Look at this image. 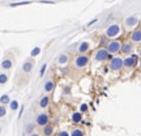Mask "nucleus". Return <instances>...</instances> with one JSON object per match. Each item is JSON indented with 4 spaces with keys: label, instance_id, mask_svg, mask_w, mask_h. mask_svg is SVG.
<instances>
[{
    "label": "nucleus",
    "instance_id": "obj_15",
    "mask_svg": "<svg viewBox=\"0 0 141 136\" xmlns=\"http://www.w3.org/2000/svg\"><path fill=\"white\" fill-rule=\"evenodd\" d=\"M54 89H55V81H54V80H47V81L44 82L43 90H44L46 93H51Z\"/></svg>",
    "mask_w": 141,
    "mask_h": 136
},
{
    "label": "nucleus",
    "instance_id": "obj_21",
    "mask_svg": "<svg viewBox=\"0 0 141 136\" xmlns=\"http://www.w3.org/2000/svg\"><path fill=\"white\" fill-rule=\"evenodd\" d=\"M70 136H85V135H84V131H82L81 128L76 127V128H73V130L70 131Z\"/></svg>",
    "mask_w": 141,
    "mask_h": 136
},
{
    "label": "nucleus",
    "instance_id": "obj_22",
    "mask_svg": "<svg viewBox=\"0 0 141 136\" xmlns=\"http://www.w3.org/2000/svg\"><path fill=\"white\" fill-rule=\"evenodd\" d=\"M67 62H68V55H67V54L59 55V59H58V63H59V64H66Z\"/></svg>",
    "mask_w": 141,
    "mask_h": 136
},
{
    "label": "nucleus",
    "instance_id": "obj_14",
    "mask_svg": "<svg viewBox=\"0 0 141 136\" xmlns=\"http://www.w3.org/2000/svg\"><path fill=\"white\" fill-rule=\"evenodd\" d=\"M50 102H51L50 96H47V94H46V96H43V97L39 100V103H38V105H39V107H41V109H47V107L50 106Z\"/></svg>",
    "mask_w": 141,
    "mask_h": 136
},
{
    "label": "nucleus",
    "instance_id": "obj_4",
    "mask_svg": "<svg viewBox=\"0 0 141 136\" xmlns=\"http://www.w3.org/2000/svg\"><path fill=\"white\" fill-rule=\"evenodd\" d=\"M122 34V26L118 24V22H114V24H110L107 28H106L105 35L108 39H115L116 37H119Z\"/></svg>",
    "mask_w": 141,
    "mask_h": 136
},
{
    "label": "nucleus",
    "instance_id": "obj_36",
    "mask_svg": "<svg viewBox=\"0 0 141 136\" xmlns=\"http://www.w3.org/2000/svg\"><path fill=\"white\" fill-rule=\"evenodd\" d=\"M22 136H26V134H24V135H22Z\"/></svg>",
    "mask_w": 141,
    "mask_h": 136
},
{
    "label": "nucleus",
    "instance_id": "obj_16",
    "mask_svg": "<svg viewBox=\"0 0 141 136\" xmlns=\"http://www.w3.org/2000/svg\"><path fill=\"white\" fill-rule=\"evenodd\" d=\"M52 134H54V126L51 123H48L47 126H44L42 128V135L43 136H51Z\"/></svg>",
    "mask_w": 141,
    "mask_h": 136
},
{
    "label": "nucleus",
    "instance_id": "obj_20",
    "mask_svg": "<svg viewBox=\"0 0 141 136\" xmlns=\"http://www.w3.org/2000/svg\"><path fill=\"white\" fill-rule=\"evenodd\" d=\"M9 80V75L5 73V72H0V85H4L7 84Z\"/></svg>",
    "mask_w": 141,
    "mask_h": 136
},
{
    "label": "nucleus",
    "instance_id": "obj_34",
    "mask_svg": "<svg viewBox=\"0 0 141 136\" xmlns=\"http://www.w3.org/2000/svg\"><path fill=\"white\" fill-rule=\"evenodd\" d=\"M137 67H139V69L141 71V59H140V62H139V66H137Z\"/></svg>",
    "mask_w": 141,
    "mask_h": 136
},
{
    "label": "nucleus",
    "instance_id": "obj_23",
    "mask_svg": "<svg viewBox=\"0 0 141 136\" xmlns=\"http://www.w3.org/2000/svg\"><path fill=\"white\" fill-rule=\"evenodd\" d=\"M9 109H11L12 111H16V110L18 109V101H17V100H12L11 103H9Z\"/></svg>",
    "mask_w": 141,
    "mask_h": 136
},
{
    "label": "nucleus",
    "instance_id": "obj_7",
    "mask_svg": "<svg viewBox=\"0 0 141 136\" xmlns=\"http://www.w3.org/2000/svg\"><path fill=\"white\" fill-rule=\"evenodd\" d=\"M34 123L37 124V127L43 128L44 126H47V124L50 123V115H48L47 113H39V114L35 116Z\"/></svg>",
    "mask_w": 141,
    "mask_h": 136
},
{
    "label": "nucleus",
    "instance_id": "obj_31",
    "mask_svg": "<svg viewBox=\"0 0 141 136\" xmlns=\"http://www.w3.org/2000/svg\"><path fill=\"white\" fill-rule=\"evenodd\" d=\"M29 136H42V135H41L39 132H37V131H34L33 134H30V135H29Z\"/></svg>",
    "mask_w": 141,
    "mask_h": 136
},
{
    "label": "nucleus",
    "instance_id": "obj_1",
    "mask_svg": "<svg viewBox=\"0 0 141 136\" xmlns=\"http://www.w3.org/2000/svg\"><path fill=\"white\" fill-rule=\"evenodd\" d=\"M90 63V56L88 54H77L73 58V67L76 69H85Z\"/></svg>",
    "mask_w": 141,
    "mask_h": 136
},
{
    "label": "nucleus",
    "instance_id": "obj_25",
    "mask_svg": "<svg viewBox=\"0 0 141 136\" xmlns=\"http://www.w3.org/2000/svg\"><path fill=\"white\" fill-rule=\"evenodd\" d=\"M108 41H110V39H108V38H107V37H102V38H101V43H99V47H106V46H107V43H108Z\"/></svg>",
    "mask_w": 141,
    "mask_h": 136
},
{
    "label": "nucleus",
    "instance_id": "obj_5",
    "mask_svg": "<svg viewBox=\"0 0 141 136\" xmlns=\"http://www.w3.org/2000/svg\"><path fill=\"white\" fill-rule=\"evenodd\" d=\"M111 58V55L108 54V51L106 50V47H99L94 55H93V60L95 63H105V62H108Z\"/></svg>",
    "mask_w": 141,
    "mask_h": 136
},
{
    "label": "nucleus",
    "instance_id": "obj_28",
    "mask_svg": "<svg viewBox=\"0 0 141 136\" xmlns=\"http://www.w3.org/2000/svg\"><path fill=\"white\" fill-rule=\"evenodd\" d=\"M86 111H88V105H86V103H82V105L80 106V113L84 114V113H86Z\"/></svg>",
    "mask_w": 141,
    "mask_h": 136
},
{
    "label": "nucleus",
    "instance_id": "obj_35",
    "mask_svg": "<svg viewBox=\"0 0 141 136\" xmlns=\"http://www.w3.org/2000/svg\"><path fill=\"white\" fill-rule=\"evenodd\" d=\"M0 134H1V127H0Z\"/></svg>",
    "mask_w": 141,
    "mask_h": 136
},
{
    "label": "nucleus",
    "instance_id": "obj_9",
    "mask_svg": "<svg viewBox=\"0 0 141 136\" xmlns=\"http://www.w3.org/2000/svg\"><path fill=\"white\" fill-rule=\"evenodd\" d=\"M139 17L137 16H128L125 20H124V26H125V29H135L137 25H139Z\"/></svg>",
    "mask_w": 141,
    "mask_h": 136
},
{
    "label": "nucleus",
    "instance_id": "obj_37",
    "mask_svg": "<svg viewBox=\"0 0 141 136\" xmlns=\"http://www.w3.org/2000/svg\"><path fill=\"white\" fill-rule=\"evenodd\" d=\"M41 1H46V0H41Z\"/></svg>",
    "mask_w": 141,
    "mask_h": 136
},
{
    "label": "nucleus",
    "instance_id": "obj_27",
    "mask_svg": "<svg viewBox=\"0 0 141 136\" xmlns=\"http://www.w3.org/2000/svg\"><path fill=\"white\" fill-rule=\"evenodd\" d=\"M46 69H47V64L44 63V64H43V66L41 67V71H39V77H43V75H44Z\"/></svg>",
    "mask_w": 141,
    "mask_h": 136
},
{
    "label": "nucleus",
    "instance_id": "obj_12",
    "mask_svg": "<svg viewBox=\"0 0 141 136\" xmlns=\"http://www.w3.org/2000/svg\"><path fill=\"white\" fill-rule=\"evenodd\" d=\"M0 67H1V69H4V71H9V69H12V68H13V60L9 59V58H5V59L1 62Z\"/></svg>",
    "mask_w": 141,
    "mask_h": 136
},
{
    "label": "nucleus",
    "instance_id": "obj_3",
    "mask_svg": "<svg viewBox=\"0 0 141 136\" xmlns=\"http://www.w3.org/2000/svg\"><path fill=\"white\" fill-rule=\"evenodd\" d=\"M108 68L110 71L112 72H119L124 68V58L119 56V55H115V56H111L110 60H108Z\"/></svg>",
    "mask_w": 141,
    "mask_h": 136
},
{
    "label": "nucleus",
    "instance_id": "obj_18",
    "mask_svg": "<svg viewBox=\"0 0 141 136\" xmlns=\"http://www.w3.org/2000/svg\"><path fill=\"white\" fill-rule=\"evenodd\" d=\"M11 97H9V94H3L1 97H0V105H4V106H7V105H9L11 103Z\"/></svg>",
    "mask_w": 141,
    "mask_h": 136
},
{
    "label": "nucleus",
    "instance_id": "obj_33",
    "mask_svg": "<svg viewBox=\"0 0 141 136\" xmlns=\"http://www.w3.org/2000/svg\"><path fill=\"white\" fill-rule=\"evenodd\" d=\"M94 22H97V20H93V21H90V22L88 24V26H90V25H92V24H94Z\"/></svg>",
    "mask_w": 141,
    "mask_h": 136
},
{
    "label": "nucleus",
    "instance_id": "obj_10",
    "mask_svg": "<svg viewBox=\"0 0 141 136\" xmlns=\"http://www.w3.org/2000/svg\"><path fill=\"white\" fill-rule=\"evenodd\" d=\"M129 41L133 45H140L141 43V28H135L129 34Z\"/></svg>",
    "mask_w": 141,
    "mask_h": 136
},
{
    "label": "nucleus",
    "instance_id": "obj_19",
    "mask_svg": "<svg viewBox=\"0 0 141 136\" xmlns=\"http://www.w3.org/2000/svg\"><path fill=\"white\" fill-rule=\"evenodd\" d=\"M35 127H37L35 123H29V124H26V127H25V134H28V135L33 134L35 131Z\"/></svg>",
    "mask_w": 141,
    "mask_h": 136
},
{
    "label": "nucleus",
    "instance_id": "obj_24",
    "mask_svg": "<svg viewBox=\"0 0 141 136\" xmlns=\"http://www.w3.org/2000/svg\"><path fill=\"white\" fill-rule=\"evenodd\" d=\"M7 113H8V110H7V106H4V105H0V118H4V116L7 115Z\"/></svg>",
    "mask_w": 141,
    "mask_h": 136
},
{
    "label": "nucleus",
    "instance_id": "obj_11",
    "mask_svg": "<svg viewBox=\"0 0 141 136\" xmlns=\"http://www.w3.org/2000/svg\"><path fill=\"white\" fill-rule=\"evenodd\" d=\"M33 68H34V62H33L32 59H28V60L24 62V64H22V67H21V71H22L24 73H30V72L33 71Z\"/></svg>",
    "mask_w": 141,
    "mask_h": 136
},
{
    "label": "nucleus",
    "instance_id": "obj_6",
    "mask_svg": "<svg viewBox=\"0 0 141 136\" xmlns=\"http://www.w3.org/2000/svg\"><path fill=\"white\" fill-rule=\"evenodd\" d=\"M139 62H140V56L136 55V54H131V55H127L124 58V68L125 69H133L139 66Z\"/></svg>",
    "mask_w": 141,
    "mask_h": 136
},
{
    "label": "nucleus",
    "instance_id": "obj_17",
    "mask_svg": "<svg viewBox=\"0 0 141 136\" xmlns=\"http://www.w3.org/2000/svg\"><path fill=\"white\" fill-rule=\"evenodd\" d=\"M72 122H73L74 124L81 123V122H82V113H80V111H74V113L72 114Z\"/></svg>",
    "mask_w": 141,
    "mask_h": 136
},
{
    "label": "nucleus",
    "instance_id": "obj_8",
    "mask_svg": "<svg viewBox=\"0 0 141 136\" xmlns=\"http://www.w3.org/2000/svg\"><path fill=\"white\" fill-rule=\"evenodd\" d=\"M133 51H135V45H133L129 39H128V41H124V42L122 43V50H120V54H122V55L127 56V55L133 54Z\"/></svg>",
    "mask_w": 141,
    "mask_h": 136
},
{
    "label": "nucleus",
    "instance_id": "obj_26",
    "mask_svg": "<svg viewBox=\"0 0 141 136\" xmlns=\"http://www.w3.org/2000/svg\"><path fill=\"white\" fill-rule=\"evenodd\" d=\"M25 4H30V1H18V3H12V4H9V7H18V5H25Z\"/></svg>",
    "mask_w": 141,
    "mask_h": 136
},
{
    "label": "nucleus",
    "instance_id": "obj_30",
    "mask_svg": "<svg viewBox=\"0 0 141 136\" xmlns=\"http://www.w3.org/2000/svg\"><path fill=\"white\" fill-rule=\"evenodd\" d=\"M63 92H64V94H69V93H70V88H69V86H66Z\"/></svg>",
    "mask_w": 141,
    "mask_h": 136
},
{
    "label": "nucleus",
    "instance_id": "obj_2",
    "mask_svg": "<svg viewBox=\"0 0 141 136\" xmlns=\"http://www.w3.org/2000/svg\"><path fill=\"white\" fill-rule=\"evenodd\" d=\"M122 41L115 38V39H110L107 46H106V50L108 51V54L111 56H115V55H119L120 54V50H122Z\"/></svg>",
    "mask_w": 141,
    "mask_h": 136
},
{
    "label": "nucleus",
    "instance_id": "obj_13",
    "mask_svg": "<svg viewBox=\"0 0 141 136\" xmlns=\"http://www.w3.org/2000/svg\"><path fill=\"white\" fill-rule=\"evenodd\" d=\"M89 48H90V43L89 42H81L80 43V46H78V48H77V52L78 54H86L88 51H89Z\"/></svg>",
    "mask_w": 141,
    "mask_h": 136
},
{
    "label": "nucleus",
    "instance_id": "obj_38",
    "mask_svg": "<svg viewBox=\"0 0 141 136\" xmlns=\"http://www.w3.org/2000/svg\"><path fill=\"white\" fill-rule=\"evenodd\" d=\"M140 45H141V43H140Z\"/></svg>",
    "mask_w": 141,
    "mask_h": 136
},
{
    "label": "nucleus",
    "instance_id": "obj_32",
    "mask_svg": "<svg viewBox=\"0 0 141 136\" xmlns=\"http://www.w3.org/2000/svg\"><path fill=\"white\" fill-rule=\"evenodd\" d=\"M22 113H24V106H21V109H20V114H18V118L22 115Z\"/></svg>",
    "mask_w": 141,
    "mask_h": 136
},
{
    "label": "nucleus",
    "instance_id": "obj_29",
    "mask_svg": "<svg viewBox=\"0 0 141 136\" xmlns=\"http://www.w3.org/2000/svg\"><path fill=\"white\" fill-rule=\"evenodd\" d=\"M56 136H70L67 131H60V132H58V135Z\"/></svg>",
    "mask_w": 141,
    "mask_h": 136
}]
</instances>
